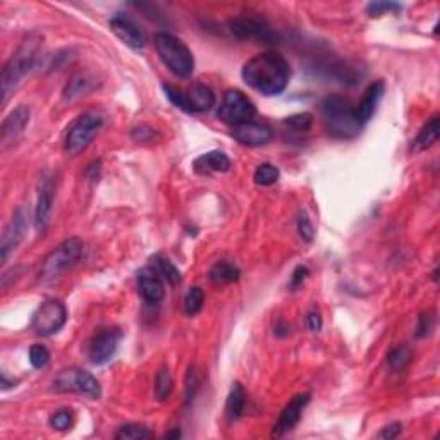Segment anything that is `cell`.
Returning <instances> with one entry per match:
<instances>
[{
    "label": "cell",
    "mask_w": 440,
    "mask_h": 440,
    "mask_svg": "<svg viewBox=\"0 0 440 440\" xmlns=\"http://www.w3.org/2000/svg\"><path fill=\"white\" fill-rule=\"evenodd\" d=\"M181 430H173V432H169V434H166V439H179L181 437Z\"/></svg>",
    "instance_id": "cell-44"
},
{
    "label": "cell",
    "mask_w": 440,
    "mask_h": 440,
    "mask_svg": "<svg viewBox=\"0 0 440 440\" xmlns=\"http://www.w3.org/2000/svg\"><path fill=\"white\" fill-rule=\"evenodd\" d=\"M195 170L198 174H212V173H227L231 169V159L224 152L213 150L205 153L195 160Z\"/></svg>",
    "instance_id": "cell-21"
},
{
    "label": "cell",
    "mask_w": 440,
    "mask_h": 440,
    "mask_svg": "<svg viewBox=\"0 0 440 440\" xmlns=\"http://www.w3.org/2000/svg\"><path fill=\"white\" fill-rule=\"evenodd\" d=\"M164 91H166L167 98H169L170 102H173L174 105L177 107V109L184 110V112H188V114H193L191 109H189L188 98H186L184 93L179 91V89H176V88H173L170 85H164Z\"/></svg>",
    "instance_id": "cell-35"
},
{
    "label": "cell",
    "mask_w": 440,
    "mask_h": 440,
    "mask_svg": "<svg viewBox=\"0 0 440 440\" xmlns=\"http://www.w3.org/2000/svg\"><path fill=\"white\" fill-rule=\"evenodd\" d=\"M435 325V317L432 311H425V313H421L420 317H418V327H416V337H427L428 334L432 332V328H434Z\"/></svg>",
    "instance_id": "cell-36"
},
{
    "label": "cell",
    "mask_w": 440,
    "mask_h": 440,
    "mask_svg": "<svg viewBox=\"0 0 440 440\" xmlns=\"http://www.w3.org/2000/svg\"><path fill=\"white\" fill-rule=\"evenodd\" d=\"M67 322V308L60 299H46L38 306V310L33 313L31 318V328L38 335L57 334Z\"/></svg>",
    "instance_id": "cell-10"
},
{
    "label": "cell",
    "mask_w": 440,
    "mask_h": 440,
    "mask_svg": "<svg viewBox=\"0 0 440 440\" xmlns=\"http://www.w3.org/2000/svg\"><path fill=\"white\" fill-rule=\"evenodd\" d=\"M136 288H138L139 296L150 305H157L166 296L162 277L153 267L139 268L138 274H136Z\"/></svg>",
    "instance_id": "cell-13"
},
{
    "label": "cell",
    "mask_w": 440,
    "mask_h": 440,
    "mask_svg": "<svg viewBox=\"0 0 440 440\" xmlns=\"http://www.w3.org/2000/svg\"><path fill=\"white\" fill-rule=\"evenodd\" d=\"M439 134H440V117L435 116L432 117V119L428 121L423 127H421L420 132H418L416 138H414L413 148L416 150V152L430 148V146L439 139Z\"/></svg>",
    "instance_id": "cell-24"
},
{
    "label": "cell",
    "mask_w": 440,
    "mask_h": 440,
    "mask_svg": "<svg viewBox=\"0 0 440 440\" xmlns=\"http://www.w3.org/2000/svg\"><path fill=\"white\" fill-rule=\"evenodd\" d=\"M272 130L262 123H246L232 127V138L246 146H262L272 139Z\"/></svg>",
    "instance_id": "cell-17"
},
{
    "label": "cell",
    "mask_w": 440,
    "mask_h": 440,
    "mask_svg": "<svg viewBox=\"0 0 440 440\" xmlns=\"http://www.w3.org/2000/svg\"><path fill=\"white\" fill-rule=\"evenodd\" d=\"M401 432H403V425L391 423V425H387V427L382 428V430L378 432L377 437L378 439H396V437H399Z\"/></svg>",
    "instance_id": "cell-40"
},
{
    "label": "cell",
    "mask_w": 440,
    "mask_h": 440,
    "mask_svg": "<svg viewBox=\"0 0 440 440\" xmlns=\"http://www.w3.org/2000/svg\"><path fill=\"white\" fill-rule=\"evenodd\" d=\"M327 130L339 139L356 138L361 130L360 121L356 119L353 103L341 95H331L320 103Z\"/></svg>",
    "instance_id": "cell-3"
},
{
    "label": "cell",
    "mask_w": 440,
    "mask_h": 440,
    "mask_svg": "<svg viewBox=\"0 0 440 440\" xmlns=\"http://www.w3.org/2000/svg\"><path fill=\"white\" fill-rule=\"evenodd\" d=\"M401 10V6L396 2H371L367 6V12L370 16H382V14L397 12Z\"/></svg>",
    "instance_id": "cell-37"
},
{
    "label": "cell",
    "mask_w": 440,
    "mask_h": 440,
    "mask_svg": "<svg viewBox=\"0 0 440 440\" xmlns=\"http://www.w3.org/2000/svg\"><path fill=\"white\" fill-rule=\"evenodd\" d=\"M95 87V80H93L89 74H78V76H74L73 80L66 85V88H64V98L73 102V100H78L81 98V96L87 95V93L91 91Z\"/></svg>",
    "instance_id": "cell-25"
},
{
    "label": "cell",
    "mask_w": 440,
    "mask_h": 440,
    "mask_svg": "<svg viewBox=\"0 0 440 440\" xmlns=\"http://www.w3.org/2000/svg\"><path fill=\"white\" fill-rule=\"evenodd\" d=\"M222 123L236 127L241 124L252 123L253 117L256 116V107L253 105L252 100L239 89H229L224 93V98L217 112Z\"/></svg>",
    "instance_id": "cell-7"
},
{
    "label": "cell",
    "mask_w": 440,
    "mask_h": 440,
    "mask_svg": "<svg viewBox=\"0 0 440 440\" xmlns=\"http://www.w3.org/2000/svg\"><path fill=\"white\" fill-rule=\"evenodd\" d=\"M103 126V116L98 110H88V112L81 114L73 124H71L69 131L66 134V141H64V150L69 155H78L83 152L89 143L95 139L98 131Z\"/></svg>",
    "instance_id": "cell-6"
},
{
    "label": "cell",
    "mask_w": 440,
    "mask_h": 440,
    "mask_svg": "<svg viewBox=\"0 0 440 440\" xmlns=\"http://www.w3.org/2000/svg\"><path fill=\"white\" fill-rule=\"evenodd\" d=\"M298 232H299V236H301L303 241H306V243L313 241V225H311V220H310V217L306 215V212H299Z\"/></svg>",
    "instance_id": "cell-38"
},
{
    "label": "cell",
    "mask_w": 440,
    "mask_h": 440,
    "mask_svg": "<svg viewBox=\"0 0 440 440\" xmlns=\"http://www.w3.org/2000/svg\"><path fill=\"white\" fill-rule=\"evenodd\" d=\"M205 303V294L200 288H191L184 296V311L186 315L193 317V315L200 313Z\"/></svg>",
    "instance_id": "cell-30"
},
{
    "label": "cell",
    "mask_w": 440,
    "mask_h": 440,
    "mask_svg": "<svg viewBox=\"0 0 440 440\" xmlns=\"http://www.w3.org/2000/svg\"><path fill=\"white\" fill-rule=\"evenodd\" d=\"M308 275H310L308 267H305V265H299V267H296L294 272H292V275H291V284H289L291 285L292 291H294V289H298L299 285H301L303 282L308 279Z\"/></svg>",
    "instance_id": "cell-39"
},
{
    "label": "cell",
    "mask_w": 440,
    "mask_h": 440,
    "mask_svg": "<svg viewBox=\"0 0 440 440\" xmlns=\"http://www.w3.org/2000/svg\"><path fill=\"white\" fill-rule=\"evenodd\" d=\"M275 334L281 335V337L288 335L289 334V325L285 324V322H279V324L275 325Z\"/></svg>",
    "instance_id": "cell-43"
},
{
    "label": "cell",
    "mask_w": 440,
    "mask_h": 440,
    "mask_svg": "<svg viewBox=\"0 0 440 440\" xmlns=\"http://www.w3.org/2000/svg\"><path fill=\"white\" fill-rule=\"evenodd\" d=\"M173 377L169 368H160L155 377V397L157 401H166L173 392Z\"/></svg>",
    "instance_id": "cell-28"
},
{
    "label": "cell",
    "mask_w": 440,
    "mask_h": 440,
    "mask_svg": "<svg viewBox=\"0 0 440 440\" xmlns=\"http://www.w3.org/2000/svg\"><path fill=\"white\" fill-rule=\"evenodd\" d=\"M246 406V392L241 384H232L231 392L227 396V403H225V418L229 421H236L241 418L243 411Z\"/></svg>",
    "instance_id": "cell-22"
},
{
    "label": "cell",
    "mask_w": 440,
    "mask_h": 440,
    "mask_svg": "<svg viewBox=\"0 0 440 440\" xmlns=\"http://www.w3.org/2000/svg\"><path fill=\"white\" fill-rule=\"evenodd\" d=\"M30 109L26 105H17L9 116L3 119L2 127H0V146L2 148H7L10 143L16 141L21 134H23L24 130L28 127V123H30Z\"/></svg>",
    "instance_id": "cell-15"
},
{
    "label": "cell",
    "mask_w": 440,
    "mask_h": 440,
    "mask_svg": "<svg viewBox=\"0 0 440 440\" xmlns=\"http://www.w3.org/2000/svg\"><path fill=\"white\" fill-rule=\"evenodd\" d=\"M411 358H413V351L407 346H397L389 353L387 363L392 370H403V368L410 364Z\"/></svg>",
    "instance_id": "cell-29"
},
{
    "label": "cell",
    "mask_w": 440,
    "mask_h": 440,
    "mask_svg": "<svg viewBox=\"0 0 440 440\" xmlns=\"http://www.w3.org/2000/svg\"><path fill=\"white\" fill-rule=\"evenodd\" d=\"M42 46H44V38L38 33H31L24 38L19 49L7 60L2 69V76H0L2 105H6L10 93L38 66L42 59Z\"/></svg>",
    "instance_id": "cell-2"
},
{
    "label": "cell",
    "mask_w": 440,
    "mask_h": 440,
    "mask_svg": "<svg viewBox=\"0 0 440 440\" xmlns=\"http://www.w3.org/2000/svg\"><path fill=\"white\" fill-rule=\"evenodd\" d=\"M241 275L239 268L236 267L234 263L227 262V260H222V262H217L210 268L209 272V279L217 285H224V284H231V282H236Z\"/></svg>",
    "instance_id": "cell-23"
},
{
    "label": "cell",
    "mask_w": 440,
    "mask_h": 440,
    "mask_svg": "<svg viewBox=\"0 0 440 440\" xmlns=\"http://www.w3.org/2000/svg\"><path fill=\"white\" fill-rule=\"evenodd\" d=\"M191 112H209L215 105V93L203 83H195L186 93Z\"/></svg>",
    "instance_id": "cell-20"
},
{
    "label": "cell",
    "mask_w": 440,
    "mask_h": 440,
    "mask_svg": "<svg viewBox=\"0 0 440 440\" xmlns=\"http://www.w3.org/2000/svg\"><path fill=\"white\" fill-rule=\"evenodd\" d=\"M243 80L248 87L267 96L281 95L288 88L291 67L277 52H263L243 66Z\"/></svg>",
    "instance_id": "cell-1"
},
{
    "label": "cell",
    "mask_w": 440,
    "mask_h": 440,
    "mask_svg": "<svg viewBox=\"0 0 440 440\" xmlns=\"http://www.w3.org/2000/svg\"><path fill=\"white\" fill-rule=\"evenodd\" d=\"M109 26L114 31V35L119 40H123L127 46H131V49L139 50L145 46V35H143L141 28L131 17L124 16V14H116L109 21Z\"/></svg>",
    "instance_id": "cell-16"
},
{
    "label": "cell",
    "mask_w": 440,
    "mask_h": 440,
    "mask_svg": "<svg viewBox=\"0 0 440 440\" xmlns=\"http://www.w3.org/2000/svg\"><path fill=\"white\" fill-rule=\"evenodd\" d=\"M310 399H311L310 394H299L292 397V399L289 401L288 406L282 410L281 416H279L277 423H275L272 435H274V437H282L284 434L291 432L292 428L299 423V420H301L303 411H305V407L310 404Z\"/></svg>",
    "instance_id": "cell-14"
},
{
    "label": "cell",
    "mask_w": 440,
    "mask_h": 440,
    "mask_svg": "<svg viewBox=\"0 0 440 440\" xmlns=\"http://www.w3.org/2000/svg\"><path fill=\"white\" fill-rule=\"evenodd\" d=\"M28 232V219L23 209H17L12 213V219L3 227L2 239H0V260L7 262L10 253L21 245Z\"/></svg>",
    "instance_id": "cell-11"
},
{
    "label": "cell",
    "mask_w": 440,
    "mask_h": 440,
    "mask_svg": "<svg viewBox=\"0 0 440 440\" xmlns=\"http://www.w3.org/2000/svg\"><path fill=\"white\" fill-rule=\"evenodd\" d=\"M152 134H153V131L146 126L136 127V130L131 132L132 138L138 139V141H143V139H152Z\"/></svg>",
    "instance_id": "cell-42"
},
{
    "label": "cell",
    "mask_w": 440,
    "mask_h": 440,
    "mask_svg": "<svg viewBox=\"0 0 440 440\" xmlns=\"http://www.w3.org/2000/svg\"><path fill=\"white\" fill-rule=\"evenodd\" d=\"M152 260H153V268H155V270L160 274V277L166 279L169 284L176 285L177 282L181 281V272L177 270L176 265L170 262L169 258H166V256L162 255H155Z\"/></svg>",
    "instance_id": "cell-26"
},
{
    "label": "cell",
    "mask_w": 440,
    "mask_h": 440,
    "mask_svg": "<svg viewBox=\"0 0 440 440\" xmlns=\"http://www.w3.org/2000/svg\"><path fill=\"white\" fill-rule=\"evenodd\" d=\"M52 205H53V181L49 177H44L40 181L37 209H35V224H37L38 231L44 229L46 222H49Z\"/></svg>",
    "instance_id": "cell-19"
},
{
    "label": "cell",
    "mask_w": 440,
    "mask_h": 440,
    "mask_svg": "<svg viewBox=\"0 0 440 440\" xmlns=\"http://www.w3.org/2000/svg\"><path fill=\"white\" fill-rule=\"evenodd\" d=\"M279 177H281V173H279L277 167L272 166V164H262V166H258L255 170V176H253L258 186L275 184V182L279 181Z\"/></svg>",
    "instance_id": "cell-31"
},
{
    "label": "cell",
    "mask_w": 440,
    "mask_h": 440,
    "mask_svg": "<svg viewBox=\"0 0 440 440\" xmlns=\"http://www.w3.org/2000/svg\"><path fill=\"white\" fill-rule=\"evenodd\" d=\"M229 30L239 40H252L256 44H277L279 35L260 16H238L229 23Z\"/></svg>",
    "instance_id": "cell-9"
},
{
    "label": "cell",
    "mask_w": 440,
    "mask_h": 440,
    "mask_svg": "<svg viewBox=\"0 0 440 440\" xmlns=\"http://www.w3.org/2000/svg\"><path fill=\"white\" fill-rule=\"evenodd\" d=\"M153 42H155V50L160 60L166 64L170 73L182 80L191 76L195 71V57L184 42L170 33H157Z\"/></svg>",
    "instance_id": "cell-4"
},
{
    "label": "cell",
    "mask_w": 440,
    "mask_h": 440,
    "mask_svg": "<svg viewBox=\"0 0 440 440\" xmlns=\"http://www.w3.org/2000/svg\"><path fill=\"white\" fill-rule=\"evenodd\" d=\"M53 391L57 392H78V394L89 397V399H98L102 396L98 380L87 370L80 368H67L62 370L52 382Z\"/></svg>",
    "instance_id": "cell-8"
},
{
    "label": "cell",
    "mask_w": 440,
    "mask_h": 440,
    "mask_svg": "<svg viewBox=\"0 0 440 440\" xmlns=\"http://www.w3.org/2000/svg\"><path fill=\"white\" fill-rule=\"evenodd\" d=\"M306 324H308V328L311 332H320L322 317H320V313H318V310L308 311V315H306Z\"/></svg>",
    "instance_id": "cell-41"
},
{
    "label": "cell",
    "mask_w": 440,
    "mask_h": 440,
    "mask_svg": "<svg viewBox=\"0 0 440 440\" xmlns=\"http://www.w3.org/2000/svg\"><path fill=\"white\" fill-rule=\"evenodd\" d=\"M121 334L119 328H103L93 337L91 346H89V360L95 364H103L112 360L119 346Z\"/></svg>",
    "instance_id": "cell-12"
},
{
    "label": "cell",
    "mask_w": 440,
    "mask_h": 440,
    "mask_svg": "<svg viewBox=\"0 0 440 440\" xmlns=\"http://www.w3.org/2000/svg\"><path fill=\"white\" fill-rule=\"evenodd\" d=\"M50 361V353L45 346L35 344L30 348V363L35 368H44Z\"/></svg>",
    "instance_id": "cell-34"
},
{
    "label": "cell",
    "mask_w": 440,
    "mask_h": 440,
    "mask_svg": "<svg viewBox=\"0 0 440 440\" xmlns=\"http://www.w3.org/2000/svg\"><path fill=\"white\" fill-rule=\"evenodd\" d=\"M114 437L117 440H146L152 439L153 434L145 425H123Z\"/></svg>",
    "instance_id": "cell-27"
},
{
    "label": "cell",
    "mask_w": 440,
    "mask_h": 440,
    "mask_svg": "<svg viewBox=\"0 0 440 440\" xmlns=\"http://www.w3.org/2000/svg\"><path fill=\"white\" fill-rule=\"evenodd\" d=\"M284 124L289 127V130L298 131V132H305V131H308L311 127V124H313V116H311V114H308V112L294 114V116L288 117V119L284 121Z\"/></svg>",
    "instance_id": "cell-32"
},
{
    "label": "cell",
    "mask_w": 440,
    "mask_h": 440,
    "mask_svg": "<svg viewBox=\"0 0 440 440\" xmlns=\"http://www.w3.org/2000/svg\"><path fill=\"white\" fill-rule=\"evenodd\" d=\"M50 425H52V428H55V430L59 432L67 430V428L73 425V413H71V410L55 411V413L52 414V418H50Z\"/></svg>",
    "instance_id": "cell-33"
},
{
    "label": "cell",
    "mask_w": 440,
    "mask_h": 440,
    "mask_svg": "<svg viewBox=\"0 0 440 440\" xmlns=\"http://www.w3.org/2000/svg\"><path fill=\"white\" fill-rule=\"evenodd\" d=\"M81 255H83V241L78 238L66 239L45 256L40 268V279L45 282L55 281L64 272L80 262Z\"/></svg>",
    "instance_id": "cell-5"
},
{
    "label": "cell",
    "mask_w": 440,
    "mask_h": 440,
    "mask_svg": "<svg viewBox=\"0 0 440 440\" xmlns=\"http://www.w3.org/2000/svg\"><path fill=\"white\" fill-rule=\"evenodd\" d=\"M385 93V85L384 81H375V83H371L370 87L367 88V91H364L363 98H361L360 105L354 107V112H356V119L360 121V124L363 126V124H367L368 121L373 117L375 110H377L378 103H380L382 96H384Z\"/></svg>",
    "instance_id": "cell-18"
}]
</instances>
